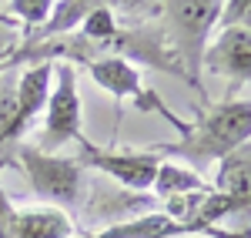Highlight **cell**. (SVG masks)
<instances>
[{"mask_svg": "<svg viewBox=\"0 0 251 238\" xmlns=\"http://www.w3.org/2000/svg\"><path fill=\"white\" fill-rule=\"evenodd\" d=\"M191 235L184 225H177L171 215L164 212H148L141 218L131 221H117V225H107L104 232H94V235H80V238H184Z\"/></svg>", "mask_w": 251, "mask_h": 238, "instance_id": "cell-11", "label": "cell"}, {"mask_svg": "<svg viewBox=\"0 0 251 238\" xmlns=\"http://www.w3.org/2000/svg\"><path fill=\"white\" fill-rule=\"evenodd\" d=\"M0 10L3 14H14V24H24L27 27V34H34L44 20L50 17V10H54V3L50 0H10V3H0Z\"/></svg>", "mask_w": 251, "mask_h": 238, "instance_id": "cell-15", "label": "cell"}, {"mask_svg": "<svg viewBox=\"0 0 251 238\" xmlns=\"http://www.w3.org/2000/svg\"><path fill=\"white\" fill-rule=\"evenodd\" d=\"M208 185L198 178L194 168H184V164H171V161H161L154 178V191L164 201L171 198H184V195H194V191H204Z\"/></svg>", "mask_w": 251, "mask_h": 238, "instance_id": "cell-13", "label": "cell"}, {"mask_svg": "<svg viewBox=\"0 0 251 238\" xmlns=\"http://www.w3.org/2000/svg\"><path fill=\"white\" fill-rule=\"evenodd\" d=\"M211 191H218L221 198H228L238 212L251 208V141H245L241 148H234L231 155L218 164Z\"/></svg>", "mask_w": 251, "mask_h": 238, "instance_id": "cell-9", "label": "cell"}, {"mask_svg": "<svg viewBox=\"0 0 251 238\" xmlns=\"http://www.w3.org/2000/svg\"><path fill=\"white\" fill-rule=\"evenodd\" d=\"M17 168L24 171L30 191L50 205H74L84 191V168L77 164V158H64L24 144L17 148Z\"/></svg>", "mask_w": 251, "mask_h": 238, "instance_id": "cell-3", "label": "cell"}, {"mask_svg": "<svg viewBox=\"0 0 251 238\" xmlns=\"http://www.w3.org/2000/svg\"><path fill=\"white\" fill-rule=\"evenodd\" d=\"M14 27H17V24H14L10 17H0V60L14 54V44H17V37H14Z\"/></svg>", "mask_w": 251, "mask_h": 238, "instance_id": "cell-18", "label": "cell"}, {"mask_svg": "<svg viewBox=\"0 0 251 238\" xmlns=\"http://www.w3.org/2000/svg\"><path fill=\"white\" fill-rule=\"evenodd\" d=\"M117 10L111 7V3H94L91 7V14L84 17V24H80V37L94 40V44H100V51L107 54V40L117 34Z\"/></svg>", "mask_w": 251, "mask_h": 238, "instance_id": "cell-14", "label": "cell"}, {"mask_svg": "<svg viewBox=\"0 0 251 238\" xmlns=\"http://www.w3.org/2000/svg\"><path fill=\"white\" fill-rule=\"evenodd\" d=\"M218 27H245V30H251V0H231V3H225Z\"/></svg>", "mask_w": 251, "mask_h": 238, "instance_id": "cell-17", "label": "cell"}, {"mask_svg": "<svg viewBox=\"0 0 251 238\" xmlns=\"http://www.w3.org/2000/svg\"><path fill=\"white\" fill-rule=\"evenodd\" d=\"M14 101H17V67H0V144L14 121Z\"/></svg>", "mask_w": 251, "mask_h": 238, "instance_id": "cell-16", "label": "cell"}, {"mask_svg": "<svg viewBox=\"0 0 251 238\" xmlns=\"http://www.w3.org/2000/svg\"><path fill=\"white\" fill-rule=\"evenodd\" d=\"M221 7L225 3H218V0H171V3L154 7L164 40L177 57V64L184 67V74L191 78V87L198 91L201 101L208 98L204 80H201V57L211 40V30L221 20Z\"/></svg>", "mask_w": 251, "mask_h": 238, "instance_id": "cell-2", "label": "cell"}, {"mask_svg": "<svg viewBox=\"0 0 251 238\" xmlns=\"http://www.w3.org/2000/svg\"><path fill=\"white\" fill-rule=\"evenodd\" d=\"M87 74H91V80H94L97 87H104L107 94H114V101H134V107H141V111H157V114H164L181 134L188 131V124L177 118L174 111H168V107L157 101L154 91L144 87L141 71H137L134 64H127L124 57H114V54L94 57L87 64Z\"/></svg>", "mask_w": 251, "mask_h": 238, "instance_id": "cell-6", "label": "cell"}, {"mask_svg": "<svg viewBox=\"0 0 251 238\" xmlns=\"http://www.w3.org/2000/svg\"><path fill=\"white\" fill-rule=\"evenodd\" d=\"M80 94H77V67L74 64H54V84H50V98L44 107V131H40V151L64 148L67 141H80Z\"/></svg>", "mask_w": 251, "mask_h": 238, "instance_id": "cell-4", "label": "cell"}, {"mask_svg": "<svg viewBox=\"0 0 251 238\" xmlns=\"http://www.w3.org/2000/svg\"><path fill=\"white\" fill-rule=\"evenodd\" d=\"M201 67H208L211 74L225 78L228 84L241 87L251 80V30L245 27H221L218 37L208 40Z\"/></svg>", "mask_w": 251, "mask_h": 238, "instance_id": "cell-7", "label": "cell"}, {"mask_svg": "<svg viewBox=\"0 0 251 238\" xmlns=\"http://www.w3.org/2000/svg\"><path fill=\"white\" fill-rule=\"evenodd\" d=\"M245 141H251V101H221L208 111H201L198 121L188 124V131L177 141H171V144L164 141L148 151H154L157 158L161 155L184 158L198 171L211 161H225Z\"/></svg>", "mask_w": 251, "mask_h": 238, "instance_id": "cell-1", "label": "cell"}, {"mask_svg": "<svg viewBox=\"0 0 251 238\" xmlns=\"http://www.w3.org/2000/svg\"><path fill=\"white\" fill-rule=\"evenodd\" d=\"M0 168H3V158H0ZM10 212H14V201L7 198V191L0 185V238H14V232H10Z\"/></svg>", "mask_w": 251, "mask_h": 238, "instance_id": "cell-19", "label": "cell"}, {"mask_svg": "<svg viewBox=\"0 0 251 238\" xmlns=\"http://www.w3.org/2000/svg\"><path fill=\"white\" fill-rule=\"evenodd\" d=\"M50 84H54V64H27L17 67V101H14V121L3 134V144H14L24 138V131L34 124L40 111L47 107L50 98ZM0 144V148H3Z\"/></svg>", "mask_w": 251, "mask_h": 238, "instance_id": "cell-8", "label": "cell"}, {"mask_svg": "<svg viewBox=\"0 0 251 238\" xmlns=\"http://www.w3.org/2000/svg\"><path fill=\"white\" fill-rule=\"evenodd\" d=\"M10 232L14 238H74V225L60 208H14Z\"/></svg>", "mask_w": 251, "mask_h": 238, "instance_id": "cell-10", "label": "cell"}, {"mask_svg": "<svg viewBox=\"0 0 251 238\" xmlns=\"http://www.w3.org/2000/svg\"><path fill=\"white\" fill-rule=\"evenodd\" d=\"M77 158L80 168H91V171H100L107 178H114L117 185L131 188V191H148L154 188L157 168H161V158L154 151H137V148H100L94 141L80 138V155Z\"/></svg>", "mask_w": 251, "mask_h": 238, "instance_id": "cell-5", "label": "cell"}, {"mask_svg": "<svg viewBox=\"0 0 251 238\" xmlns=\"http://www.w3.org/2000/svg\"><path fill=\"white\" fill-rule=\"evenodd\" d=\"M91 7H94V3H80V0H64V3H54L50 17L44 20L34 34H27V37H24V44H40V40H54V37L71 34L74 27H80V24H84V17L91 14Z\"/></svg>", "mask_w": 251, "mask_h": 238, "instance_id": "cell-12", "label": "cell"}]
</instances>
